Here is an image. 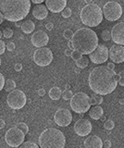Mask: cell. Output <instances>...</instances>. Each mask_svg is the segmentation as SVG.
<instances>
[{"instance_id":"19","label":"cell","mask_w":124,"mask_h":148,"mask_svg":"<svg viewBox=\"0 0 124 148\" xmlns=\"http://www.w3.org/2000/svg\"><path fill=\"white\" fill-rule=\"evenodd\" d=\"M84 147L86 148H101L103 147L102 140L96 135H91L84 140Z\"/></svg>"},{"instance_id":"35","label":"cell","mask_w":124,"mask_h":148,"mask_svg":"<svg viewBox=\"0 0 124 148\" xmlns=\"http://www.w3.org/2000/svg\"><path fill=\"white\" fill-rule=\"evenodd\" d=\"M6 48L8 50V51H14L15 50V44L13 43V42H10V43H8V45H6Z\"/></svg>"},{"instance_id":"31","label":"cell","mask_w":124,"mask_h":148,"mask_svg":"<svg viewBox=\"0 0 124 148\" xmlns=\"http://www.w3.org/2000/svg\"><path fill=\"white\" fill-rule=\"evenodd\" d=\"M71 57L72 58V59H74L75 61H76V60H78V59L81 58L82 57V54L80 53L79 51H77V50L74 49V50L72 51V53H71Z\"/></svg>"},{"instance_id":"39","label":"cell","mask_w":124,"mask_h":148,"mask_svg":"<svg viewBox=\"0 0 124 148\" xmlns=\"http://www.w3.org/2000/svg\"><path fill=\"white\" fill-rule=\"evenodd\" d=\"M14 69H15L16 71H21V69H22V64H21V63H17V64H15Z\"/></svg>"},{"instance_id":"1","label":"cell","mask_w":124,"mask_h":148,"mask_svg":"<svg viewBox=\"0 0 124 148\" xmlns=\"http://www.w3.org/2000/svg\"><path fill=\"white\" fill-rule=\"evenodd\" d=\"M115 75L116 72L108 66L95 67L89 74L88 82L90 89L101 95L110 94L118 85V81L115 79Z\"/></svg>"},{"instance_id":"15","label":"cell","mask_w":124,"mask_h":148,"mask_svg":"<svg viewBox=\"0 0 124 148\" xmlns=\"http://www.w3.org/2000/svg\"><path fill=\"white\" fill-rule=\"evenodd\" d=\"M111 39L116 45H124V22H119L111 30Z\"/></svg>"},{"instance_id":"12","label":"cell","mask_w":124,"mask_h":148,"mask_svg":"<svg viewBox=\"0 0 124 148\" xmlns=\"http://www.w3.org/2000/svg\"><path fill=\"white\" fill-rule=\"evenodd\" d=\"M54 120L60 127H67L72 121L71 112L67 108H59L55 113Z\"/></svg>"},{"instance_id":"47","label":"cell","mask_w":124,"mask_h":148,"mask_svg":"<svg viewBox=\"0 0 124 148\" xmlns=\"http://www.w3.org/2000/svg\"><path fill=\"white\" fill-rule=\"evenodd\" d=\"M44 1H45V0H32V2L36 4V5H37V4H42Z\"/></svg>"},{"instance_id":"41","label":"cell","mask_w":124,"mask_h":148,"mask_svg":"<svg viewBox=\"0 0 124 148\" xmlns=\"http://www.w3.org/2000/svg\"><path fill=\"white\" fill-rule=\"evenodd\" d=\"M103 146L106 147V148L111 147V142H110L109 140H105V142H104V143H103Z\"/></svg>"},{"instance_id":"3","label":"cell","mask_w":124,"mask_h":148,"mask_svg":"<svg viewBox=\"0 0 124 148\" xmlns=\"http://www.w3.org/2000/svg\"><path fill=\"white\" fill-rule=\"evenodd\" d=\"M71 42L75 50L82 55H89L98 45V37L96 32L89 28H81L73 34Z\"/></svg>"},{"instance_id":"13","label":"cell","mask_w":124,"mask_h":148,"mask_svg":"<svg viewBox=\"0 0 124 148\" xmlns=\"http://www.w3.org/2000/svg\"><path fill=\"white\" fill-rule=\"evenodd\" d=\"M74 132L79 136H86L92 132V123L86 119H78L74 124Z\"/></svg>"},{"instance_id":"32","label":"cell","mask_w":124,"mask_h":148,"mask_svg":"<svg viewBox=\"0 0 124 148\" xmlns=\"http://www.w3.org/2000/svg\"><path fill=\"white\" fill-rule=\"evenodd\" d=\"M3 34L7 39L10 38V37H12V35H13V31H12L11 28H6V29L4 30V32H3Z\"/></svg>"},{"instance_id":"26","label":"cell","mask_w":124,"mask_h":148,"mask_svg":"<svg viewBox=\"0 0 124 148\" xmlns=\"http://www.w3.org/2000/svg\"><path fill=\"white\" fill-rule=\"evenodd\" d=\"M114 127H115V123H114L113 120H111V119L105 120V122H104V128L106 130H108V131H110V130H112Z\"/></svg>"},{"instance_id":"29","label":"cell","mask_w":124,"mask_h":148,"mask_svg":"<svg viewBox=\"0 0 124 148\" xmlns=\"http://www.w3.org/2000/svg\"><path fill=\"white\" fill-rule=\"evenodd\" d=\"M21 147L22 148H28V147H31V148H38V145H36L34 143H32V142H25V143H22L21 145Z\"/></svg>"},{"instance_id":"6","label":"cell","mask_w":124,"mask_h":148,"mask_svg":"<svg viewBox=\"0 0 124 148\" xmlns=\"http://www.w3.org/2000/svg\"><path fill=\"white\" fill-rule=\"evenodd\" d=\"M71 108L76 113H85L91 108L90 97L84 92H76L71 99Z\"/></svg>"},{"instance_id":"36","label":"cell","mask_w":124,"mask_h":148,"mask_svg":"<svg viewBox=\"0 0 124 148\" xmlns=\"http://www.w3.org/2000/svg\"><path fill=\"white\" fill-rule=\"evenodd\" d=\"M5 50H6V44H5V42L2 41V40H0V55L4 54Z\"/></svg>"},{"instance_id":"51","label":"cell","mask_w":124,"mask_h":148,"mask_svg":"<svg viewBox=\"0 0 124 148\" xmlns=\"http://www.w3.org/2000/svg\"><path fill=\"white\" fill-rule=\"evenodd\" d=\"M85 3H87V4H91V3H92V0H85Z\"/></svg>"},{"instance_id":"50","label":"cell","mask_w":124,"mask_h":148,"mask_svg":"<svg viewBox=\"0 0 124 148\" xmlns=\"http://www.w3.org/2000/svg\"><path fill=\"white\" fill-rule=\"evenodd\" d=\"M100 119H101V120H106V117H105V116H104V115H102V116H101V118H100Z\"/></svg>"},{"instance_id":"20","label":"cell","mask_w":124,"mask_h":148,"mask_svg":"<svg viewBox=\"0 0 124 148\" xmlns=\"http://www.w3.org/2000/svg\"><path fill=\"white\" fill-rule=\"evenodd\" d=\"M103 113H104L103 108H101L99 105H95L92 108L89 109V116H90V118L95 119V120L100 119L101 116L103 115Z\"/></svg>"},{"instance_id":"33","label":"cell","mask_w":124,"mask_h":148,"mask_svg":"<svg viewBox=\"0 0 124 148\" xmlns=\"http://www.w3.org/2000/svg\"><path fill=\"white\" fill-rule=\"evenodd\" d=\"M63 35H64V37H65L66 39L70 40V39H71V38H72V36H73V32H72V31H71V29H67V30H65V32H64Z\"/></svg>"},{"instance_id":"44","label":"cell","mask_w":124,"mask_h":148,"mask_svg":"<svg viewBox=\"0 0 124 148\" xmlns=\"http://www.w3.org/2000/svg\"><path fill=\"white\" fill-rule=\"evenodd\" d=\"M108 67L110 69H112V71H114V69H115V65H114V62H108Z\"/></svg>"},{"instance_id":"43","label":"cell","mask_w":124,"mask_h":148,"mask_svg":"<svg viewBox=\"0 0 124 148\" xmlns=\"http://www.w3.org/2000/svg\"><path fill=\"white\" fill-rule=\"evenodd\" d=\"M72 49H71V48H68V49H66L65 50V55L67 56V57H70V56H71V53H72Z\"/></svg>"},{"instance_id":"40","label":"cell","mask_w":124,"mask_h":148,"mask_svg":"<svg viewBox=\"0 0 124 148\" xmlns=\"http://www.w3.org/2000/svg\"><path fill=\"white\" fill-rule=\"evenodd\" d=\"M45 28H47V30L48 31H52L54 28V24L52 22H47V24H45Z\"/></svg>"},{"instance_id":"17","label":"cell","mask_w":124,"mask_h":148,"mask_svg":"<svg viewBox=\"0 0 124 148\" xmlns=\"http://www.w3.org/2000/svg\"><path fill=\"white\" fill-rule=\"evenodd\" d=\"M47 9L53 13L61 12L67 6V0H45Z\"/></svg>"},{"instance_id":"46","label":"cell","mask_w":124,"mask_h":148,"mask_svg":"<svg viewBox=\"0 0 124 148\" xmlns=\"http://www.w3.org/2000/svg\"><path fill=\"white\" fill-rule=\"evenodd\" d=\"M45 89H40V90L38 91V95H39L40 96H44V95H45Z\"/></svg>"},{"instance_id":"49","label":"cell","mask_w":124,"mask_h":148,"mask_svg":"<svg viewBox=\"0 0 124 148\" xmlns=\"http://www.w3.org/2000/svg\"><path fill=\"white\" fill-rule=\"evenodd\" d=\"M3 21H4V17H3L2 14L0 13V24H1V23L3 22Z\"/></svg>"},{"instance_id":"54","label":"cell","mask_w":124,"mask_h":148,"mask_svg":"<svg viewBox=\"0 0 124 148\" xmlns=\"http://www.w3.org/2000/svg\"><path fill=\"white\" fill-rule=\"evenodd\" d=\"M0 65H1V59H0Z\"/></svg>"},{"instance_id":"28","label":"cell","mask_w":124,"mask_h":148,"mask_svg":"<svg viewBox=\"0 0 124 148\" xmlns=\"http://www.w3.org/2000/svg\"><path fill=\"white\" fill-rule=\"evenodd\" d=\"M72 95H73L72 92L71 90H69V89L65 90V91L62 92V97H63L64 100H71Z\"/></svg>"},{"instance_id":"5","label":"cell","mask_w":124,"mask_h":148,"mask_svg":"<svg viewBox=\"0 0 124 148\" xmlns=\"http://www.w3.org/2000/svg\"><path fill=\"white\" fill-rule=\"evenodd\" d=\"M103 10L96 4H87L81 10L80 18L82 22L88 27L98 26L103 21Z\"/></svg>"},{"instance_id":"53","label":"cell","mask_w":124,"mask_h":148,"mask_svg":"<svg viewBox=\"0 0 124 148\" xmlns=\"http://www.w3.org/2000/svg\"><path fill=\"white\" fill-rule=\"evenodd\" d=\"M2 34H3V32L0 31V39H1V37H2Z\"/></svg>"},{"instance_id":"21","label":"cell","mask_w":124,"mask_h":148,"mask_svg":"<svg viewBox=\"0 0 124 148\" xmlns=\"http://www.w3.org/2000/svg\"><path fill=\"white\" fill-rule=\"evenodd\" d=\"M34 28H35L34 23L32 21H30V20L24 21L21 24V30H22V32H23L24 34H31V32H33L34 31Z\"/></svg>"},{"instance_id":"30","label":"cell","mask_w":124,"mask_h":148,"mask_svg":"<svg viewBox=\"0 0 124 148\" xmlns=\"http://www.w3.org/2000/svg\"><path fill=\"white\" fill-rule=\"evenodd\" d=\"M61 15L63 18H70L71 16V9L70 8H65L61 11Z\"/></svg>"},{"instance_id":"2","label":"cell","mask_w":124,"mask_h":148,"mask_svg":"<svg viewBox=\"0 0 124 148\" xmlns=\"http://www.w3.org/2000/svg\"><path fill=\"white\" fill-rule=\"evenodd\" d=\"M30 0H0V13L8 21H20L28 15Z\"/></svg>"},{"instance_id":"23","label":"cell","mask_w":124,"mask_h":148,"mask_svg":"<svg viewBox=\"0 0 124 148\" xmlns=\"http://www.w3.org/2000/svg\"><path fill=\"white\" fill-rule=\"evenodd\" d=\"M89 65V58H87L86 57H82L76 60V66L80 69H84Z\"/></svg>"},{"instance_id":"22","label":"cell","mask_w":124,"mask_h":148,"mask_svg":"<svg viewBox=\"0 0 124 148\" xmlns=\"http://www.w3.org/2000/svg\"><path fill=\"white\" fill-rule=\"evenodd\" d=\"M62 96V91L59 87H52L49 91V97L52 100H58Z\"/></svg>"},{"instance_id":"52","label":"cell","mask_w":124,"mask_h":148,"mask_svg":"<svg viewBox=\"0 0 124 148\" xmlns=\"http://www.w3.org/2000/svg\"><path fill=\"white\" fill-rule=\"evenodd\" d=\"M119 103H121V105H123V104H124V100H122V99H121V100H119Z\"/></svg>"},{"instance_id":"48","label":"cell","mask_w":124,"mask_h":148,"mask_svg":"<svg viewBox=\"0 0 124 148\" xmlns=\"http://www.w3.org/2000/svg\"><path fill=\"white\" fill-rule=\"evenodd\" d=\"M68 45H69V48H71V49H72V50H74V47H73V45H72V42H71V41H69Z\"/></svg>"},{"instance_id":"25","label":"cell","mask_w":124,"mask_h":148,"mask_svg":"<svg viewBox=\"0 0 124 148\" xmlns=\"http://www.w3.org/2000/svg\"><path fill=\"white\" fill-rule=\"evenodd\" d=\"M101 37H102V39L106 42L109 41L111 39V32L109 30H104L102 32V34H101Z\"/></svg>"},{"instance_id":"37","label":"cell","mask_w":124,"mask_h":148,"mask_svg":"<svg viewBox=\"0 0 124 148\" xmlns=\"http://www.w3.org/2000/svg\"><path fill=\"white\" fill-rule=\"evenodd\" d=\"M94 97H95V100H96V104H97V105L102 104V102H103V97L101 96V95L96 94V95H94Z\"/></svg>"},{"instance_id":"16","label":"cell","mask_w":124,"mask_h":148,"mask_svg":"<svg viewBox=\"0 0 124 148\" xmlns=\"http://www.w3.org/2000/svg\"><path fill=\"white\" fill-rule=\"evenodd\" d=\"M32 44H33L35 47H43L48 44L49 37L47 32L44 31H37L32 36Z\"/></svg>"},{"instance_id":"27","label":"cell","mask_w":124,"mask_h":148,"mask_svg":"<svg viewBox=\"0 0 124 148\" xmlns=\"http://www.w3.org/2000/svg\"><path fill=\"white\" fill-rule=\"evenodd\" d=\"M16 127H18L20 130H21V131L23 132L24 134H27V133L29 132V128H28V126H27V125L25 123H23V122L17 123L16 124Z\"/></svg>"},{"instance_id":"9","label":"cell","mask_w":124,"mask_h":148,"mask_svg":"<svg viewBox=\"0 0 124 148\" xmlns=\"http://www.w3.org/2000/svg\"><path fill=\"white\" fill-rule=\"evenodd\" d=\"M103 15L109 21L119 20L122 15V8L118 2H108L103 8Z\"/></svg>"},{"instance_id":"10","label":"cell","mask_w":124,"mask_h":148,"mask_svg":"<svg viewBox=\"0 0 124 148\" xmlns=\"http://www.w3.org/2000/svg\"><path fill=\"white\" fill-rule=\"evenodd\" d=\"M34 60L36 65L40 67H45L52 62L53 60V53L52 51L47 47H39L34 53Z\"/></svg>"},{"instance_id":"8","label":"cell","mask_w":124,"mask_h":148,"mask_svg":"<svg viewBox=\"0 0 124 148\" xmlns=\"http://www.w3.org/2000/svg\"><path fill=\"white\" fill-rule=\"evenodd\" d=\"M25 134L18 127H13L8 130L5 135V141L8 145L11 147H19L24 141Z\"/></svg>"},{"instance_id":"14","label":"cell","mask_w":124,"mask_h":148,"mask_svg":"<svg viewBox=\"0 0 124 148\" xmlns=\"http://www.w3.org/2000/svg\"><path fill=\"white\" fill-rule=\"evenodd\" d=\"M108 57L114 63L124 62V46L121 45H112L108 50Z\"/></svg>"},{"instance_id":"24","label":"cell","mask_w":124,"mask_h":148,"mask_svg":"<svg viewBox=\"0 0 124 148\" xmlns=\"http://www.w3.org/2000/svg\"><path fill=\"white\" fill-rule=\"evenodd\" d=\"M5 90L7 92H11L16 88V82L13 80H8L7 82H5Z\"/></svg>"},{"instance_id":"4","label":"cell","mask_w":124,"mask_h":148,"mask_svg":"<svg viewBox=\"0 0 124 148\" xmlns=\"http://www.w3.org/2000/svg\"><path fill=\"white\" fill-rule=\"evenodd\" d=\"M65 145L66 138L58 129H47L39 136V145L42 148H63Z\"/></svg>"},{"instance_id":"45","label":"cell","mask_w":124,"mask_h":148,"mask_svg":"<svg viewBox=\"0 0 124 148\" xmlns=\"http://www.w3.org/2000/svg\"><path fill=\"white\" fill-rule=\"evenodd\" d=\"M5 126H6L5 121H4V120H3L2 119H0V129H3Z\"/></svg>"},{"instance_id":"11","label":"cell","mask_w":124,"mask_h":148,"mask_svg":"<svg viewBox=\"0 0 124 148\" xmlns=\"http://www.w3.org/2000/svg\"><path fill=\"white\" fill-rule=\"evenodd\" d=\"M89 59L95 64H103L108 59V48L104 45H98L96 48L89 54Z\"/></svg>"},{"instance_id":"42","label":"cell","mask_w":124,"mask_h":148,"mask_svg":"<svg viewBox=\"0 0 124 148\" xmlns=\"http://www.w3.org/2000/svg\"><path fill=\"white\" fill-rule=\"evenodd\" d=\"M90 104H91V106H95V105H97V104H96V100H95V98L94 97V95L90 98Z\"/></svg>"},{"instance_id":"7","label":"cell","mask_w":124,"mask_h":148,"mask_svg":"<svg viewBox=\"0 0 124 148\" xmlns=\"http://www.w3.org/2000/svg\"><path fill=\"white\" fill-rule=\"evenodd\" d=\"M27 97L25 94L21 90L14 89L8 95L7 103L12 109H21L25 106Z\"/></svg>"},{"instance_id":"34","label":"cell","mask_w":124,"mask_h":148,"mask_svg":"<svg viewBox=\"0 0 124 148\" xmlns=\"http://www.w3.org/2000/svg\"><path fill=\"white\" fill-rule=\"evenodd\" d=\"M119 84L121 85V86H124V71H121V72L119 73Z\"/></svg>"},{"instance_id":"18","label":"cell","mask_w":124,"mask_h":148,"mask_svg":"<svg viewBox=\"0 0 124 148\" xmlns=\"http://www.w3.org/2000/svg\"><path fill=\"white\" fill-rule=\"evenodd\" d=\"M33 15L36 20H44L48 15V9L47 6L42 4H37L33 9Z\"/></svg>"},{"instance_id":"38","label":"cell","mask_w":124,"mask_h":148,"mask_svg":"<svg viewBox=\"0 0 124 148\" xmlns=\"http://www.w3.org/2000/svg\"><path fill=\"white\" fill-rule=\"evenodd\" d=\"M4 86H5V78L2 73H0V91L3 89Z\"/></svg>"}]
</instances>
